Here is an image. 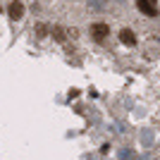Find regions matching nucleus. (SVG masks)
Wrapping results in <instances>:
<instances>
[{"instance_id": "obj_1", "label": "nucleus", "mask_w": 160, "mask_h": 160, "mask_svg": "<svg viewBox=\"0 0 160 160\" xmlns=\"http://www.w3.org/2000/svg\"><path fill=\"white\" fill-rule=\"evenodd\" d=\"M91 36H93V41H105L108 36H110V27H108L105 22H96V24H91Z\"/></svg>"}, {"instance_id": "obj_2", "label": "nucleus", "mask_w": 160, "mask_h": 160, "mask_svg": "<svg viewBox=\"0 0 160 160\" xmlns=\"http://www.w3.org/2000/svg\"><path fill=\"white\" fill-rule=\"evenodd\" d=\"M7 14H10V19H12V22L22 19V17H24V5H22L19 0H12L10 7H7Z\"/></svg>"}, {"instance_id": "obj_3", "label": "nucleus", "mask_w": 160, "mask_h": 160, "mask_svg": "<svg viewBox=\"0 0 160 160\" xmlns=\"http://www.w3.org/2000/svg\"><path fill=\"white\" fill-rule=\"evenodd\" d=\"M136 7H139L143 14H148V17H158V10H155V5L151 0H136Z\"/></svg>"}, {"instance_id": "obj_4", "label": "nucleus", "mask_w": 160, "mask_h": 160, "mask_svg": "<svg viewBox=\"0 0 160 160\" xmlns=\"http://www.w3.org/2000/svg\"><path fill=\"white\" fill-rule=\"evenodd\" d=\"M120 41L124 43V46H129V48L136 46V36H134L132 29H122V31H120Z\"/></svg>"}, {"instance_id": "obj_5", "label": "nucleus", "mask_w": 160, "mask_h": 160, "mask_svg": "<svg viewBox=\"0 0 160 160\" xmlns=\"http://www.w3.org/2000/svg\"><path fill=\"white\" fill-rule=\"evenodd\" d=\"M53 33H55V41H58V43H65L67 36H65V29H62V27H55Z\"/></svg>"}, {"instance_id": "obj_6", "label": "nucleus", "mask_w": 160, "mask_h": 160, "mask_svg": "<svg viewBox=\"0 0 160 160\" xmlns=\"http://www.w3.org/2000/svg\"><path fill=\"white\" fill-rule=\"evenodd\" d=\"M36 33H38V36H46V33H48V27H46V24H38V27H36Z\"/></svg>"}]
</instances>
